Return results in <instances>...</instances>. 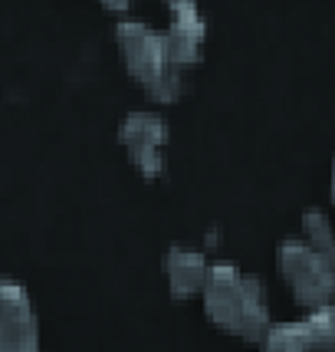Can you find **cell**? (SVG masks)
Returning <instances> with one entry per match:
<instances>
[{
  "mask_svg": "<svg viewBox=\"0 0 335 352\" xmlns=\"http://www.w3.org/2000/svg\"><path fill=\"white\" fill-rule=\"evenodd\" d=\"M200 296H204V313L217 329L246 342L263 339L270 326V303L257 276H246L233 263H211Z\"/></svg>",
  "mask_w": 335,
  "mask_h": 352,
  "instance_id": "obj_1",
  "label": "cell"
},
{
  "mask_svg": "<svg viewBox=\"0 0 335 352\" xmlns=\"http://www.w3.org/2000/svg\"><path fill=\"white\" fill-rule=\"evenodd\" d=\"M115 40H119V53H122V63H125V69H128V76L138 79V82L145 86L148 99L161 102V106L181 99L184 76L168 66L161 30H154L152 23H141V20L119 16Z\"/></svg>",
  "mask_w": 335,
  "mask_h": 352,
  "instance_id": "obj_2",
  "label": "cell"
},
{
  "mask_svg": "<svg viewBox=\"0 0 335 352\" xmlns=\"http://www.w3.org/2000/svg\"><path fill=\"white\" fill-rule=\"evenodd\" d=\"M276 267L290 287L292 300L305 309L329 307L335 293V263L332 254L312 247L305 237L283 241L276 250Z\"/></svg>",
  "mask_w": 335,
  "mask_h": 352,
  "instance_id": "obj_3",
  "label": "cell"
},
{
  "mask_svg": "<svg viewBox=\"0 0 335 352\" xmlns=\"http://www.w3.org/2000/svg\"><path fill=\"white\" fill-rule=\"evenodd\" d=\"M165 7H168V27L161 30V40H165L168 66L174 73L187 76L204 56L207 20L200 14L198 0H165Z\"/></svg>",
  "mask_w": 335,
  "mask_h": 352,
  "instance_id": "obj_4",
  "label": "cell"
},
{
  "mask_svg": "<svg viewBox=\"0 0 335 352\" xmlns=\"http://www.w3.org/2000/svg\"><path fill=\"white\" fill-rule=\"evenodd\" d=\"M168 138H171V129L158 112H128L119 125V142H122L132 168L148 182L161 178V171H165Z\"/></svg>",
  "mask_w": 335,
  "mask_h": 352,
  "instance_id": "obj_5",
  "label": "cell"
},
{
  "mask_svg": "<svg viewBox=\"0 0 335 352\" xmlns=\"http://www.w3.org/2000/svg\"><path fill=\"white\" fill-rule=\"evenodd\" d=\"M40 346V320L30 293L14 280H0V352H33Z\"/></svg>",
  "mask_w": 335,
  "mask_h": 352,
  "instance_id": "obj_6",
  "label": "cell"
},
{
  "mask_svg": "<svg viewBox=\"0 0 335 352\" xmlns=\"http://www.w3.org/2000/svg\"><path fill=\"white\" fill-rule=\"evenodd\" d=\"M335 333L332 303L329 307L309 309V316L299 322H270L259 346L279 352H309V349H329Z\"/></svg>",
  "mask_w": 335,
  "mask_h": 352,
  "instance_id": "obj_7",
  "label": "cell"
},
{
  "mask_svg": "<svg viewBox=\"0 0 335 352\" xmlns=\"http://www.w3.org/2000/svg\"><path fill=\"white\" fill-rule=\"evenodd\" d=\"M207 270H211V261L194 250V247H168L165 254V276H168V290L174 300H191L198 296L204 280H207Z\"/></svg>",
  "mask_w": 335,
  "mask_h": 352,
  "instance_id": "obj_8",
  "label": "cell"
},
{
  "mask_svg": "<svg viewBox=\"0 0 335 352\" xmlns=\"http://www.w3.org/2000/svg\"><path fill=\"white\" fill-rule=\"evenodd\" d=\"M303 230H305V241L312 247H319L325 254H332V224H329V217L322 214V211H305L303 214Z\"/></svg>",
  "mask_w": 335,
  "mask_h": 352,
  "instance_id": "obj_9",
  "label": "cell"
},
{
  "mask_svg": "<svg viewBox=\"0 0 335 352\" xmlns=\"http://www.w3.org/2000/svg\"><path fill=\"white\" fill-rule=\"evenodd\" d=\"M99 3H102L106 14H112V16H125L132 10V0H99Z\"/></svg>",
  "mask_w": 335,
  "mask_h": 352,
  "instance_id": "obj_10",
  "label": "cell"
}]
</instances>
